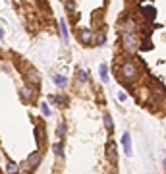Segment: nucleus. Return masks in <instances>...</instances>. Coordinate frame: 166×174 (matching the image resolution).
Listing matches in <instances>:
<instances>
[{"label": "nucleus", "instance_id": "nucleus-1", "mask_svg": "<svg viewBox=\"0 0 166 174\" xmlns=\"http://www.w3.org/2000/svg\"><path fill=\"white\" fill-rule=\"evenodd\" d=\"M137 74H139V72H137V66L133 62H124L122 64V77L124 79H135Z\"/></svg>", "mask_w": 166, "mask_h": 174}, {"label": "nucleus", "instance_id": "nucleus-2", "mask_svg": "<svg viewBox=\"0 0 166 174\" xmlns=\"http://www.w3.org/2000/svg\"><path fill=\"white\" fill-rule=\"evenodd\" d=\"M137 37L135 35H124V48L126 50H129V52H135L137 50Z\"/></svg>", "mask_w": 166, "mask_h": 174}, {"label": "nucleus", "instance_id": "nucleus-3", "mask_svg": "<svg viewBox=\"0 0 166 174\" xmlns=\"http://www.w3.org/2000/svg\"><path fill=\"white\" fill-rule=\"evenodd\" d=\"M122 147H124V153L126 157H132L133 155V147H132V135H129L128 132L122 135Z\"/></svg>", "mask_w": 166, "mask_h": 174}, {"label": "nucleus", "instance_id": "nucleus-4", "mask_svg": "<svg viewBox=\"0 0 166 174\" xmlns=\"http://www.w3.org/2000/svg\"><path fill=\"white\" fill-rule=\"evenodd\" d=\"M60 31H62V37H64V43L70 41V35H68V25H66V19H60Z\"/></svg>", "mask_w": 166, "mask_h": 174}, {"label": "nucleus", "instance_id": "nucleus-5", "mask_svg": "<svg viewBox=\"0 0 166 174\" xmlns=\"http://www.w3.org/2000/svg\"><path fill=\"white\" fill-rule=\"evenodd\" d=\"M41 153H37V151H35V153L33 155H29V159H27V163H29V164H33V166H37L39 163H41Z\"/></svg>", "mask_w": 166, "mask_h": 174}, {"label": "nucleus", "instance_id": "nucleus-6", "mask_svg": "<svg viewBox=\"0 0 166 174\" xmlns=\"http://www.w3.org/2000/svg\"><path fill=\"white\" fill-rule=\"evenodd\" d=\"M52 79H54V83L58 85V87H66V83H68V79L64 77V76H60V74H56Z\"/></svg>", "mask_w": 166, "mask_h": 174}, {"label": "nucleus", "instance_id": "nucleus-7", "mask_svg": "<svg viewBox=\"0 0 166 174\" xmlns=\"http://www.w3.org/2000/svg\"><path fill=\"white\" fill-rule=\"evenodd\" d=\"M104 126L106 130L112 134V130H114V124H112V118H110V114H104Z\"/></svg>", "mask_w": 166, "mask_h": 174}, {"label": "nucleus", "instance_id": "nucleus-8", "mask_svg": "<svg viewBox=\"0 0 166 174\" xmlns=\"http://www.w3.org/2000/svg\"><path fill=\"white\" fill-rule=\"evenodd\" d=\"M100 79L106 83L108 81V68H106V64H100Z\"/></svg>", "mask_w": 166, "mask_h": 174}, {"label": "nucleus", "instance_id": "nucleus-9", "mask_svg": "<svg viewBox=\"0 0 166 174\" xmlns=\"http://www.w3.org/2000/svg\"><path fill=\"white\" fill-rule=\"evenodd\" d=\"M91 37H93V33L89 31V29H83V31H81V41H83V43H89Z\"/></svg>", "mask_w": 166, "mask_h": 174}, {"label": "nucleus", "instance_id": "nucleus-10", "mask_svg": "<svg viewBox=\"0 0 166 174\" xmlns=\"http://www.w3.org/2000/svg\"><path fill=\"white\" fill-rule=\"evenodd\" d=\"M54 153H56V157H60L62 155V143L58 141V143H54Z\"/></svg>", "mask_w": 166, "mask_h": 174}, {"label": "nucleus", "instance_id": "nucleus-11", "mask_svg": "<svg viewBox=\"0 0 166 174\" xmlns=\"http://www.w3.org/2000/svg\"><path fill=\"white\" fill-rule=\"evenodd\" d=\"M110 159H112V163H116V147L114 145H110Z\"/></svg>", "mask_w": 166, "mask_h": 174}, {"label": "nucleus", "instance_id": "nucleus-12", "mask_svg": "<svg viewBox=\"0 0 166 174\" xmlns=\"http://www.w3.org/2000/svg\"><path fill=\"white\" fill-rule=\"evenodd\" d=\"M64 134H66V126L60 124V126H58V137H60V139H62V135H64Z\"/></svg>", "mask_w": 166, "mask_h": 174}, {"label": "nucleus", "instance_id": "nucleus-13", "mask_svg": "<svg viewBox=\"0 0 166 174\" xmlns=\"http://www.w3.org/2000/svg\"><path fill=\"white\" fill-rule=\"evenodd\" d=\"M43 106V114H45V116H50V114H52V112H50V108H48V105H41Z\"/></svg>", "mask_w": 166, "mask_h": 174}, {"label": "nucleus", "instance_id": "nucleus-14", "mask_svg": "<svg viewBox=\"0 0 166 174\" xmlns=\"http://www.w3.org/2000/svg\"><path fill=\"white\" fill-rule=\"evenodd\" d=\"M21 95H23L25 99H29L31 97V89H27V87H25V89H21Z\"/></svg>", "mask_w": 166, "mask_h": 174}, {"label": "nucleus", "instance_id": "nucleus-15", "mask_svg": "<svg viewBox=\"0 0 166 174\" xmlns=\"http://www.w3.org/2000/svg\"><path fill=\"white\" fill-rule=\"evenodd\" d=\"M77 77L81 79V81H85V79H87V74H85V72H77Z\"/></svg>", "mask_w": 166, "mask_h": 174}, {"label": "nucleus", "instance_id": "nucleus-16", "mask_svg": "<svg viewBox=\"0 0 166 174\" xmlns=\"http://www.w3.org/2000/svg\"><path fill=\"white\" fill-rule=\"evenodd\" d=\"M8 172H16V164H14V163L8 164Z\"/></svg>", "mask_w": 166, "mask_h": 174}, {"label": "nucleus", "instance_id": "nucleus-17", "mask_svg": "<svg viewBox=\"0 0 166 174\" xmlns=\"http://www.w3.org/2000/svg\"><path fill=\"white\" fill-rule=\"evenodd\" d=\"M66 8H68V10L74 8V0H68V2H66Z\"/></svg>", "mask_w": 166, "mask_h": 174}, {"label": "nucleus", "instance_id": "nucleus-18", "mask_svg": "<svg viewBox=\"0 0 166 174\" xmlns=\"http://www.w3.org/2000/svg\"><path fill=\"white\" fill-rule=\"evenodd\" d=\"M118 99L122 101V103H124V101H126V95H124V93H118Z\"/></svg>", "mask_w": 166, "mask_h": 174}, {"label": "nucleus", "instance_id": "nucleus-19", "mask_svg": "<svg viewBox=\"0 0 166 174\" xmlns=\"http://www.w3.org/2000/svg\"><path fill=\"white\" fill-rule=\"evenodd\" d=\"M4 37V29H0V39H2Z\"/></svg>", "mask_w": 166, "mask_h": 174}, {"label": "nucleus", "instance_id": "nucleus-20", "mask_svg": "<svg viewBox=\"0 0 166 174\" xmlns=\"http://www.w3.org/2000/svg\"><path fill=\"white\" fill-rule=\"evenodd\" d=\"M162 166H164V170H166V159H164V161H162Z\"/></svg>", "mask_w": 166, "mask_h": 174}]
</instances>
